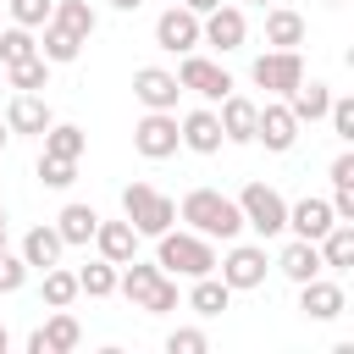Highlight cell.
Listing matches in <instances>:
<instances>
[{"label":"cell","instance_id":"obj_1","mask_svg":"<svg viewBox=\"0 0 354 354\" xmlns=\"http://www.w3.org/2000/svg\"><path fill=\"white\" fill-rule=\"evenodd\" d=\"M177 221H188V232H199V238H221V243H232L238 232H243V210H238V199H227V194H216V188H188L183 194V205H177Z\"/></svg>","mask_w":354,"mask_h":354},{"label":"cell","instance_id":"obj_2","mask_svg":"<svg viewBox=\"0 0 354 354\" xmlns=\"http://www.w3.org/2000/svg\"><path fill=\"white\" fill-rule=\"evenodd\" d=\"M155 266L166 271V277H210L216 271V249H210V238H199V232H160V249H155Z\"/></svg>","mask_w":354,"mask_h":354},{"label":"cell","instance_id":"obj_3","mask_svg":"<svg viewBox=\"0 0 354 354\" xmlns=\"http://www.w3.org/2000/svg\"><path fill=\"white\" fill-rule=\"evenodd\" d=\"M122 216L133 221V232H138V238H160V232L177 221V199H166L160 188H149V183L138 177V183H127V188H122Z\"/></svg>","mask_w":354,"mask_h":354},{"label":"cell","instance_id":"obj_4","mask_svg":"<svg viewBox=\"0 0 354 354\" xmlns=\"http://www.w3.org/2000/svg\"><path fill=\"white\" fill-rule=\"evenodd\" d=\"M238 210H243V227H254L260 238L288 232V199H282L271 183H249V188L238 194Z\"/></svg>","mask_w":354,"mask_h":354},{"label":"cell","instance_id":"obj_5","mask_svg":"<svg viewBox=\"0 0 354 354\" xmlns=\"http://www.w3.org/2000/svg\"><path fill=\"white\" fill-rule=\"evenodd\" d=\"M177 83H183V94H199V100H210V105H221V100L232 94V77H227V66L205 61L199 50H188V55H183V66H177Z\"/></svg>","mask_w":354,"mask_h":354},{"label":"cell","instance_id":"obj_6","mask_svg":"<svg viewBox=\"0 0 354 354\" xmlns=\"http://www.w3.org/2000/svg\"><path fill=\"white\" fill-rule=\"evenodd\" d=\"M133 149H138L144 160H166V155H177V149H183L177 116H171V111H144L138 127H133Z\"/></svg>","mask_w":354,"mask_h":354},{"label":"cell","instance_id":"obj_7","mask_svg":"<svg viewBox=\"0 0 354 354\" xmlns=\"http://www.w3.org/2000/svg\"><path fill=\"white\" fill-rule=\"evenodd\" d=\"M249 77H254L260 88H271V94L288 100V94L304 83V61H299V50H266V55H254Z\"/></svg>","mask_w":354,"mask_h":354},{"label":"cell","instance_id":"obj_8","mask_svg":"<svg viewBox=\"0 0 354 354\" xmlns=\"http://www.w3.org/2000/svg\"><path fill=\"white\" fill-rule=\"evenodd\" d=\"M243 39H249V22H243V11L238 6H216V11H205L199 17V44H210V50H221V55H232V50H243Z\"/></svg>","mask_w":354,"mask_h":354},{"label":"cell","instance_id":"obj_9","mask_svg":"<svg viewBox=\"0 0 354 354\" xmlns=\"http://www.w3.org/2000/svg\"><path fill=\"white\" fill-rule=\"evenodd\" d=\"M254 144H266L271 155H288V149L299 144V116L288 111V100L260 105V116H254Z\"/></svg>","mask_w":354,"mask_h":354},{"label":"cell","instance_id":"obj_10","mask_svg":"<svg viewBox=\"0 0 354 354\" xmlns=\"http://www.w3.org/2000/svg\"><path fill=\"white\" fill-rule=\"evenodd\" d=\"M216 266H221V282H227L232 293L260 288V282H266V271H271V260H266V249H260V243H232V249H227V260H216Z\"/></svg>","mask_w":354,"mask_h":354},{"label":"cell","instance_id":"obj_11","mask_svg":"<svg viewBox=\"0 0 354 354\" xmlns=\"http://www.w3.org/2000/svg\"><path fill=\"white\" fill-rule=\"evenodd\" d=\"M155 44H160L166 55H188V50H199V17H194L188 6H166V11L155 17Z\"/></svg>","mask_w":354,"mask_h":354},{"label":"cell","instance_id":"obj_12","mask_svg":"<svg viewBox=\"0 0 354 354\" xmlns=\"http://www.w3.org/2000/svg\"><path fill=\"white\" fill-rule=\"evenodd\" d=\"M177 94H183L177 72H166V66H138L133 72V100L144 111H177Z\"/></svg>","mask_w":354,"mask_h":354},{"label":"cell","instance_id":"obj_13","mask_svg":"<svg viewBox=\"0 0 354 354\" xmlns=\"http://www.w3.org/2000/svg\"><path fill=\"white\" fill-rule=\"evenodd\" d=\"M83 343V326H77V315L72 310H55L33 337H28V354H72Z\"/></svg>","mask_w":354,"mask_h":354},{"label":"cell","instance_id":"obj_14","mask_svg":"<svg viewBox=\"0 0 354 354\" xmlns=\"http://www.w3.org/2000/svg\"><path fill=\"white\" fill-rule=\"evenodd\" d=\"M160 277H166L160 266H149V260H138V254H133L127 266H116V293H122V299H127L133 310H144V304L155 299V288H160Z\"/></svg>","mask_w":354,"mask_h":354},{"label":"cell","instance_id":"obj_15","mask_svg":"<svg viewBox=\"0 0 354 354\" xmlns=\"http://www.w3.org/2000/svg\"><path fill=\"white\" fill-rule=\"evenodd\" d=\"M299 310L310 321H337L348 310V293L337 282H326V277H310V282H299Z\"/></svg>","mask_w":354,"mask_h":354},{"label":"cell","instance_id":"obj_16","mask_svg":"<svg viewBox=\"0 0 354 354\" xmlns=\"http://www.w3.org/2000/svg\"><path fill=\"white\" fill-rule=\"evenodd\" d=\"M177 133H183V149H194V155H216L227 138H221V122H216V111L210 105H199V111H188L183 122H177Z\"/></svg>","mask_w":354,"mask_h":354},{"label":"cell","instance_id":"obj_17","mask_svg":"<svg viewBox=\"0 0 354 354\" xmlns=\"http://www.w3.org/2000/svg\"><path fill=\"white\" fill-rule=\"evenodd\" d=\"M94 249H100V260L127 266V260L138 254V232H133V221H127V216H122V221H105V216H100V227H94Z\"/></svg>","mask_w":354,"mask_h":354},{"label":"cell","instance_id":"obj_18","mask_svg":"<svg viewBox=\"0 0 354 354\" xmlns=\"http://www.w3.org/2000/svg\"><path fill=\"white\" fill-rule=\"evenodd\" d=\"M50 122H55V111L44 105V94H11V105H6V127H11V133L39 138Z\"/></svg>","mask_w":354,"mask_h":354},{"label":"cell","instance_id":"obj_19","mask_svg":"<svg viewBox=\"0 0 354 354\" xmlns=\"http://www.w3.org/2000/svg\"><path fill=\"white\" fill-rule=\"evenodd\" d=\"M254 116H260V105H254V100L227 94V100H221V111H216L221 138H227V144H254Z\"/></svg>","mask_w":354,"mask_h":354},{"label":"cell","instance_id":"obj_20","mask_svg":"<svg viewBox=\"0 0 354 354\" xmlns=\"http://www.w3.org/2000/svg\"><path fill=\"white\" fill-rule=\"evenodd\" d=\"M288 282H310V277H321L326 266H321V249L310 243V238H293V243H282V254L271 260Z\"/></svg>","mask_w":354,"mask_h":354},{"label":"cell","instance_id":"obj_21","mask_svg":"<svg viewBox=\"0 0 354 354\" xmlns=\"http://www.w3.org/2000/svg\"><path fill=\"white\" fill-rule=\"evenodd\" d=\"M337 216H332V199H299V205H288V232L293 238H321L326 227H332Z\"/></svg>","mask_w":354,"mask_h":354},{"label":"cell","instance_id":"obj_22","mask_svg":"<svg viewBox=\"0 0 354 354\" xmlns=\"http://www.w3.org/2000/svg\"><path fill=\"white\" fill-rule=\"evenodd\" d=\"M94 227H100V210L94 205H61V216H55V232H61V243L72 249V243H94Z\"/></svg>","mask_w":354,"mask_h":354},{"label":"cell","instance_id":"obj_23","mask_svg":"<svg viewBox=\"0 0 354 354\" xmlns=\"http://www.w3.org/2000/svg\"><path fill=\"white\" fill-rule=\"evenodd\" d=\"M61 249H66V243H61V232L44 221V227H33V232L22 238V249H17V254L28 260V271H44V266H61Z\"/></svg>","mask_w":354,"mask_h":354},{"label":"cell","instance_id":"obj_24","mask_svg":"<svg viewBox=\"0 0 354 354\" xmlns=\"http://www.w3.org/2000/svg\"><path fill=\"white\" fill-rule=\"evenodd\" d=\"M266 44L271 50H299L304 44V17L288 11V6H271L266 11Z\"/></svg>","mask_w":354,"mask_h":354},{"label":"cell","instance_id":"obj_25","mask_svg":"<svg viewBox=\"0 0 354 354\" xmlns=\"http://www.w3.org/2000/svg\"><path fill=\"white\" fill-rule=\"evenodd\" d=\"M227 304H232V288H227L216 271H210V277H194V288H188V310H194V315L210 321V315H221Z\"/></svg>","mask_w":354,"mask_h":354},{"label":"cell","instance_id":"obj_26","mask_svg":"<svg viewBox=\"0 0 354 354\" xmlns=\"http://www.w3.org/2000/svg\"><path fill=\"white\" fill-rule=\"evenodd\" d=\"M50 22H55V28H66V33H77L83 44H88V39H94V28H100V17H94V6H88V0H55Z\"/></svg>","mask_w":354,"mask_h":354},{"label":"cell","instance_id":"obj_27","mask_svg":"<svg viewBox=\"0 0 354 354\" xmlns=\"http://www.w3.org/2000/svg\"><path fill=\"white\" fill-rule=\"evenodd\" d=\"M326 105H332V88H326V83H315V77H310V83H299V88L288 94V111L299 116V127H304V122H321V116H326Z\"/></svg>","mask_w":354,"mask_h":354},{"label":"cell","instance_id":"obj_28","mask_svg":"<svg viewBox=\"0 0 354 354\" xmlns=\"http://www.w3.org/2000/svg\"><path fill=\"white\" fill-rule=\"evenodd\" d=\"M39 138H44V155H66V160H83V149H88V133L72 122H50Z\"/></svg>","mask_w":354,"mask_h":354},{"label":"cell","instance_id":"obj_29","mask_svg":"<svg viewBox=\"0 0 354 354\" xmlns=\"http://www.w3.org/2000/svg\"><path fill=\"white\" fill-rule=\"evenodd\" d=\"M39 55H44L50 66H66V61H77V55H83V39H77V33H66V28H55V22H44Z\"/></svg>","mask_w":354,"mask_h":354},{"label":"cell","instance_id":"obj_30","mask_svg":"<svg viewBox=\"0 0 354 354\" xmlns=\"http://www.w3.org/2000/svg\"><path fill=\"white\" fill-rule=\"evenodd\" d=\"M6 83H11L17 94H39V88H50V61H44V55H28V61L6 66Z\"/></svg>","mask_w":354,"mask_h":354},{"label":"cell","instance_id":"obj_31","mask_svg":"<svg viewBox=\"0 0 354 354\" xmlns=\"http://www.w3.org/2000/svg\"><path fill=\"white\" fill-rule=\"evenodd\" d=\"M77 293H88V299H111V293H116V266H111V260H88V266L77 271Z\"/></svg>","mask_w":354,"mask_h":354},{"label":"cell","instance_id":"obj_32","mask_svg":"<svg viewBox=\"0 0 354 354\" xmlns=\"http://www.w3.org/2000/svg\"><path fill=\"white\" fill-rule=\"evenodd\" d=\"M77 299V271H66V266H44V304L50 310H66Z\"/></svg>","mask_w":354,"mask_h":354},{"label":"cell","instance_id":"obj_33","mask_svg":"<svg viewBox=\"0 0 354 354\" xmlns=\"http://www.w3.org/2000/svg\"><path fill=\"white\" fill-rule=\"evenodd\" d=\"M28 55H39V39H33V28H6L0 33V66H17V61H28Z\"/></svg>","mask_w":354,"mask_h":354},{"label":"cell","instance_id":"obj_34","mask_svg":"<svg viewBox=\"0 0 354 354\" xmlns=\"http://www.w3.org/2000/svg\"><path fill=\"white\" fill-rule=\"evenodd\" d=\"M39 183L44 188H72L77 183V160H66V155H39Z\"/></svg>","mask_w":354,"mask_h":354},{"label":"cell","instance_id":"obj_35","mask_svg":"<svg viewBox=\"0 0 354 354\" xmlns=\"http://www.w3.org/2000/svg\"><path fill=\"white\" fill-rule=\"evenodd\" d=\"M6 6H11V22L17 28H44L50 11H55V0H6Z\"/></svg>","mask_w":354,"mask_h":354},{"label":"cell","instance_id":"obj_36","mask_svg":"<svg viewBox=\"0 0 354 354\" xmlns=\"http://www.w3.org/2000/svg\"><path fill=\"white\" fill-rule=\"evenodd\" d=\"M326 122H332V133H337L343 144H354V100H348V94L326 105Z\"/></svg>","mask_w":354,"mask_h":354},{"label":"cell","instance_id":"obj_37","mask_svg":"<svg viewBox=\"0 0 354 354\" xmlns=\"http://www.w3.org/2000/svg\"><path fill=\"white\" fill-rule=\"evenodd\" d=\"M210 348V337L199 332V326H177L171 337H166V354H205Z\"/></svg>","mask_w":354,"mask_h":354},{"label":"cell","instance_id":"obj_38","mask_svg":"<svg viewBox=\"0 0 354 354\" xmlns=\"http://www.w3.org/2000/svg\"><path fill=\"white\" fill-rule=\"evenodd\" d=\"M22 282H28V260L11 254V249H0V293H17Z\"/></svg>","mask_w":354,"mask_h":354},{"label":"cell","instance_id":"obj_39","mask_svg":"<svg viewBox=\"0 0 354 354\" xmlns=\"http://www.w3.org/2000/svg\"><path fill=\"white\" fill-rule=\"evenodd\" d=\"M166 310H177V282H171V277H160V288H155V299L144 304V315H166Z\"/></svg>","mask_w":354,"mask_h":354},{"label":"cell","instance_id":"obj_40","mask_svg":"<svg viewBox=\"0 0 354 354\" xmlns=\"http://www.w3.org/2000/svg\"><path fill=\"white\" fill-rule=\"evenodd\" d=\"M326 177H332V188H354V155L343 149V155L326 166Z\"/></svg>","mask_w":354,"mask_h":354},{"label":"cell","instance_id":"obj_41","mask_svg":"<svg viewBox=\"0 0 354 354\" xmlns=\"http://www.w3.org/2000/svg\"><path fill=\"white\" fill-rule=\"evenodd\" d=\"M332 216L337 221H354V188H337L332 194Z\"/></svg>","mask_w":354,"mask_h":354},{"label":"cell","instance_id":"obj_42","mask_svg":"<svg viewBox=\"0 0 354 354\" xmlns=\"http://www.w3.org/2000/svg\"><path fill=\"white\" fill-rule=\"evenodd\" d=\"M177 6H188V11H194V17H205V11H216V6H221V0H177Z\"/></svg>","mask_w":354,"mask_h":354},{"label":"cell","instance_id":"obj_43","mask_svg":"<svg viewBox=\"0 0 354 354\" xmlns=\"http://www.w3.org/2000/svg\"><path fill=\"white\" fill-rule=\"evenodd\" d=\"M105 6H111V11H138L144 0H105Z\"/></svg>","mask_w":354,"mask_h":354},{"label":"cell","instance_id":"obj_44","mask_svg":"<svg viewBox=\"0 0 354 354\" xmlns=\"http://www.w3.org/2000/svg\"><path fill=\"white\" fill-rule=\"evenodd\" d=\"M6 348H11V332H6V326H0V354H6Z\"/></svg>","mask_w":354,"mask_h":354},{"label":"cell","instance_id":"obj_45","mask_svg":"<svg viewBox=\"0 0 354 354\" xmlns=\"http://www.w3.org/2000/svg\"><path fill=\"white\" fill-rule=\"evenodd\" d=\"M6 144H11V127H6V122H0V149H6Z\"/></svg>","mask_w":354,"mask_h":354},{"label":"cell","instance_id":"obj_46","mask_svg":"<svg viewBox=\"0 0 354 354\" xmlns=\"http://www.w3.org/2000/svg\"><path fill=\"white\" fill-rule=\"evenodd\" d=\"M0 227H6V205H0Z\"/></svg>","mask_w":354,"mask_h":354},{"label":"cell","instance_id":"obj_47","mask_svg":"<svg viewBox=\"0 0 354 354\" xmlns=\"http://www.w3.org/2000/svg\"><path fill=\"white\" fill-rule=\"evenodd\" d=\"M0 249H6V227H0Z\"/></svg>","mask_w":354,"mask_h":354},{"label":"cell","instance_id":"obj_48","mask_svg":"<svg viewBox=\"0 0 354 354\" xmlns=\"http://www.w3.org/2000/svg\"><path fill=\"white\" fill-rule=\"evenodd\" d=\"M249 6H271V0H249Z\"/></svg>","mask_w":354,"mask_h":354},{"label":"cell","instance_id":"obj_49","mask_svg":"<svg viewBox=\"0 0 354 354\" xmlns=\"http://www.w3.org/2000/svg\"><path fill=\"white\" fill-rule=\"evenodd\" d=\"M326 6H343V0H326Z\"/></svg>","mask_w":354,"mask_h":354},{"label":"cell","instance_id":"obj_50","mask_svg":"<svg viewBox=\"0 0 354 354\" xmlns=\"http://www.w3.org/2000/svg\"><path fill=\"white\" fill-rule=\"evenodd\" d=\"M0 83H6V66H0Z\"/></svg>","mask_w":354,"mask_h":354}]
</instances>
